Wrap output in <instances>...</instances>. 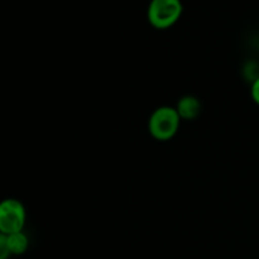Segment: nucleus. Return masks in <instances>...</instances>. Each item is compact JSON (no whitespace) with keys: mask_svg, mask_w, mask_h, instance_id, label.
Segmentation results:
<instances>
[{"mask_svg":"<svg viewBox=\"0 0 259 259\" xmlns=\"http://www.w3.org/2000/svg\"><path fill=\"white\" fill-rule=\"evenodd\" d=\"M184 12L181 0H151L147 10L148 22L157 29H167L179 22Z\"/></svg>","mask_w":259,"mask_h":259,"instance_id":"f257e3e1","label":"nucleus"},{"mask_svg":"<svg viewBox=\"0 0 259 259\" xmlns=\"http://www.w3.org/2000/svg\"><path fill=\"white\" fill-rule=\"evenodd\" d=\"M180 121L181 118L176 109L171 106H161L156 109L149 118V133L157 141H168L176 136Z\"/></svg>","mask_w":259,"mask_h":259,"instance_id":"f03ea898","label":"nucleus"},{"mask_svg":"<svg viewBox=\"0 0 259 259\" xmlns=\"http://www.w3.org/2000/svg\"><path fill=\"white\" fill-rule=\"evenodd\" d=\"M25 223V210L22 202L14 199L4 200L0 205V232L4 235L22 232Z\"/></svg>","mask_w":259,"mask_h":259,"instance_id":"7ed1b4c3","label":"nucleus"},{"mask_svg":"<svg viewBox=\"0 0 259 259\" xmlns=\"http://www.w3.org/2000/svg\"><path fill=\"white\" fill-rule=\"evenodd\" d=\"M177 113H179L180 118L185 119V120H192L196 118L201 111V104H200L199 99L195 98L192 95L184 96L180 99L177 103L176 108Z\"/></svg>","mask_w":259,"mask_h":259,"instance_id":"20e7f679","label":"nucleus"},{"mask_svg":"<svg viewBox=\"0 0 259 259\" xmlns=\"http://www.w3.org/2000/svg\"><path fill=\"white\" fill-rule=\"evenodd\" d=\"M4 237L12 255H22L27 252L29 242H28V238L24 233H14V234L4 235Z\"/></svg>","mask_w":259,"mask_h":259,"instance_id":"39448f33","label":"nucleus"},{"mask_svg":"<svg viewBox=\"0 0 259 259\" xmlns=\"http://www.w3.org/2000/svg\"><path fill=\"white\" fill-rule=\"evenodd\" d=\"M10 255H12V253H10L9 247L7 244V240H5L4 235L2 234V237H0V259H8Z\"/></svg>","mask_w":259,"mask_h":259,"instance_id":"423d86ee","label":"nucleus"},{"mask_svg":"<svg viewBox=\"0 0 259 259\" xmlns=\"http://www.w3.org/2000/svg\"><path fill=\"white\" fill-rule=\"evenodd\" d=\"M250 94H252V99L254 100V103L259 105V77L257 78V80L253 81Z\"/></svg>","mask_w":259,"mask_h":259,"instance_id":"0eeeda50","label":"nucleus"}]
</instances>
